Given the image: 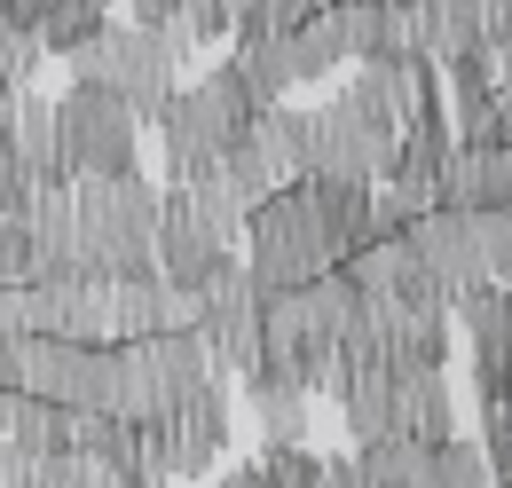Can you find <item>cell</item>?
Returning a JSON list of instances; mask_svg holds the SVG:
<instances>
[{
	"label": "cell",
	"instance_id": "obj_1",
	"mask_svg": "<svg viewBox=\"0 0 512 488\" xmlns=\"http://www.w3.org/2000/svg\"><path fill=\"white\" fill-rule=\"evenodd\" d=\"M158 197L142 166L111 174V182H71V229H79V276L127 284V276H158L150 268V237H158Z\"/></svg>",
	"mask_w": 512,
	"mask_h": 488
},
{
	"label": "cell",
	"instance_id": "obj_2",
	"mask_svg": "<svg viewBox=\"0 0 512 488\" xmlns=\"http://www.w3.org/2000/svg\"><path fill=\"white\" fill-rule=\"evenodd\" d=\"M245 119H253V87H245L237 63L205 71L197 87H174L166 111H158V134H166V182H174V189L205 182V174L221 166V150L245 134Z\"/></svg>",
	"mask_w": 512,
	"mask_h": 488
},
{
	"label": "cell",
	"instance_id": "obj_3",
	"mask_svg": "<svg viewBox=\"0 0 512 488\" xmlns=\"http://www.w3.org/2000/svg\"><path fill=\"white\" fill-rule=\"evenodd\" d=\"M245 237H253L245 276H253L260 300H276V292H308L316 276L339 268V252H331V237H323V213H316V197H308V182L260 197L253 213H245Z\"/></svg>",
	"mask_w": 512,
	"mask_h": 488
},
{
	"label": "cell",
	"instance_id": "obj_4",
	"mask_svg": "<svg viewBox=\"0 0 512 488\" xmlns=\"http://www.w3.org/2000/svg\"><path fill=\"white\" fill-rule=\"evenodd\" d=\"M64 63H71V87L119 95L134 126H158L166 95H174V79H182V63L166 56V40H158L150 24H103V32H95L87 48H71Z\"/></svg>",
	"mask_w": 512,
	"mask_h": 488
},
{
	"label": "cell",
	"instance_id": "obj_5",
	"mask_svg": "<svg viewBox=\"0 0 512 488\" xmlns=\"http://www.w3.org/2000/svg\"><path fill=\"white\" fill-rule=\"evenodd\" d=\"M142 441V473L166 488V481H213L221 449H229V378H205L190 402H174L166 418L134 426Z\"/></svg>",
	"mask_w": 512,
	"mask_h": 488
},
{
	"label": "cell",
	"instance_id": "obj_6",
	"mask_svg": "<svg viewBox=\"0 0 512 488\" xmlns=\"http://www.w3.org/2000/svg\"><path fill=\"white\" fill-rule=\"evenodd\" d=\"M134 134L119 95H95V87H64L56 95V166L71 182H111V174H134Z\"/></svg>",
	"mask_w": 512,
	"mask_h": 488
},
{
	"label": "cell",
	"instance_id": "obj_7",
	"mask_svg": "<svg viewBox=\"0 0 512 488\" xmlns=\"http://www.w3.org/2000/svg\"><path fill=\"white\" fill-rule=\"evenodd\" d=\"M197 339H205V355H213V378H260V292L253 276H245V260H221L205 284H197Z\"/></svg>",
	"mask_w": 512,
	"mask_h": 488
},
{
	"label": "cell",
	"instance_id": "obj_8",
	"mask_svg": "<svg viewBox=\"0 0 512 488\" xmlns=\"http://www.w3.org/2000/svg\"><path fill=\"white\" fill-rule=\"evenodd\" d=\"M197 315H205V300H197V292L166 284V276H127V284H111V347H127V339H174V331H197Z\"/></svg>",
	"mask_w": 512,
	"mask_h": 488
},
{
	"label": "cell",
	"instance_id": "obj_9",
	"mask_svg": "<svg viewBox=\"0 0 512 488\" xmlns=\"http://www.w3.org/2000/svg\"><path fill=\"white\" fill-rule=\"evenodd\" d=\"M221 260H237V252H221V237H213V229H205V221L190 213V197H182V189H166V197H158V237H150V268H158L166 284L197 292V284H205V276H213Z\"/></svg>",
	"mask_w": 512,
	"mask_h": 488
},
{
	"label": "cell",
	"instance_id": "obj_10",
	"mask_svg": "<svg viewBox=\"0 0 512 488\" xmlns=\"http://www.w3.org/2000/svg\"><path fill=\"white\" fill-rule=\"evenodd\" d=\"M434 205L442 213H512V150H457L449 142Z\"/></svg>",
	"mask_w": 512,
	"mask_h": 488
},
{
	"label": "cell",
	"instance_id": "obj_11",
	"mask_svg": "<svg viewBox=\"0 0 512 488\" xmlns=\"http://www.w3.org/2000/svg\"><path fill=\"white\" fill-rule=\"evenodd\" d=\"M394 433H402V441H418V449L457 441V402H449V378H442V370L394 378Z\"/></svg>",
	"mask_w": 512,
	"mask_h": 488
},
{
	"label": "cell",
	"instance_id": "obj_12",
	"mask_svg": "<svg viewBox=\"0 0 512 488\" xmlns=\"http://www.w3.org/2000/svg\"><path fill=\"white\" fill-rule=\"evenodd\" d=\"M449 363V307H410L394 315L386 331V378H418V370H442Z\"/></svg>",
	"mask_w": 512,
	"mask_h": 488
},
{
	"label": "cell",
	"instance_id": "obj_13",
	"mask_svg": "<svg viewBox=\"0 0 512 488\" xmlns=\"http://www.w3.org/2000/svg\"><path fill=\"white\" fill-rule=\"evenodd\" d=\"M276 56H284V79H292V87H316V79H331V71L347 63L339 8H323V16H308L300 32H284V40H276Z\"/></svg>",
	"mask_w": 512,
	"mask_h": 488
},
{
	"label": "cell",
	"instance_id": "obj_14",
	"mask_svg": "<svg viewBox=\"0 0 512 488\" xmlns=\"http://www.w3.org/2000/svg\"><path fill=\"white\" fill-rule=\"evenodd\" d=\"M308 197H316L323 237H331V252H339V260H347V252H363V244H379V221H371V182H308Z\"/></svg>",
	"mask_w": 512,
	"mask_h": 488
},
{
	"label": "cell",
	"instance_id": "obj_15",
	"mask_svg": "<svg viewBox=\"0 0 512 488\" xmlns=\"http://www.w3.org/2000/svg\"><path fill=\"white\" fill-rule=\"evenodd\" d=\"M245 402H253L260 449H308V394H292L276 378H245Z\"/></svg>",
	"mask_w": 512,
	"mask_h": 488
},
{
	"label": "cell",
	"instance_id": "obj_16",
	"mask_svg": "<svg viewBox=\"0 0 512 488\" xmlns=\"http://www.w3.org/2000/svg\"><path fill=\"white\" fill-rule=\"evenodd\" d=\"M339 410H347L355 449H363V441H386V433H394V378H386V370H355V378L339 386Z\"/></svg>",
	"mask_w": 512,
	"mask_h": 488
},
{
	"label": "cell",
	"instance_id": "obj_17",
	"mask_svg": "<svg viewBox=\"0 0 512 488\" xmlns=\"http://www.w3.org/2000/svg\"><path fill=\"white\" fill-rule=\"evenodd\" d=\"M8 457H32V465H48V457H71V410H56V402H16Z\"/></svg>",
	"mask_w": 512,
	"mask_h": 488
},
{
	"label": "cell",
	"instance_id": "obj_18",
	"mask_svg": "<svg viewBox=\"0 0 512 488\" xmlns=\"http://www.w3.org/2000/svg\"><path fill=\"white\" fill-rule=\"evenodd\" d=\"M0 488H119L103 465H87V457H48V465H32V457H8L0 449Z\"/></svg>",
	"mask_w": 512,
	"mask_h": 488
},
{
	"label": "cell",
	"instance_id": "obj_19",
	"mask_svg": "<svg viewBox=\"0 0 512 488\" xmlns=\"http://www.w3.org/2000/svg\"><path fill=\"white\" fill-rule=\"evenodd\" d=\"M355 465H363V481H371V488H426V449H418V441H402V433L363 441V449H355Z\"/></svg>",
	"mask_w": 512,
	"mask_h": 488
},
{
	"label": "cell",
	"instance_id": "obj_20",
	"mask_svg": "<svg viewBox=\"0 0 512 488\" xmlns=\"http://www.w3.org/2000/svg\"><path fill=\"white\" fill-rule=\"evenodd\" d=\"M426 488H497L489 473V457H481V441H442V449H426Z\"/></svg>",
	"mask_w": 512,
	"mask_h": 488
},
{
	"label": "cell",
	"instance_id": "obj_21",
	"mask_svg": "<svg viewBox=\"0 0 512 488\" xmlns=\"http://www.w3.org/2000/svg\"><path fill=\"white\" fill-rule=\"evenodd\" d=\"M103 32V0H56L48 16H40V56H71V48H87Z\"/></svg>",
	"mask_w": 512,
	"mask_h": 488
},
{
	"label": "cell",
	"instance_id": "obj_22",
	"mask_svg": "<svg viewBox=\"0 0 512 488\" xmlns=\"http://www.w3.org/2000/svg\"><path fill=\"white\" fill-rule=\"evenodd\" d=\"M32 63H40V32H32V24H8V16H0V95H24Z\"/></svg>",
	"mask_w": 512,
	"mask_h": 488
},
{
	"label": "cell",
	"instance_id": "obj_23",
	"mask_svg": "<svg viewBox=\"0 0 512 488\" xmlns=\"http://www.w3.org/2000/svg\"><path fill=\"white\" fill-rule=\"evenodd\" d=\"M32 197H40V189H32L24 158H16V150H8V134H0V221H8V229H24V221H32Z\"/></svg>",
	"mask_w": 512,
	"mask_h": 488
},
{
	"label": "cell",
	"instance_id": "obj_24",
	"mask_svg": "<svg viewBox=\"0 0 512 488\" xmlns=\"http://www.w3.org/2000/svg\"><path fill=\"white\" fill-rule=\"evenodd\" d=\"M316 449H260V488H316Z\"/></svg>",
	"mask_w": 512,
	"mask_h": 488
},
{
	"label": "cell",
	"instance_id": "obj_25",
	"mask_svg": "<svg viewBox=\"0 0 512 488\" xmlns=\"http://www.w3.org/2000/svg\"><path fill=\"white\" fill-rule=\"evenodd\" d=\"M24 284H32V244H24V229L0 221V292H24Z\"/></svg>",
	"mask_w": 512,
	"mask_h": 488
},
{
	"label": "cell",
	"instance_id": "obj_26",
	"mask_svg": "<svg viewBox=\"0 0 512 488\" xmlns=\"http://www.w3.org/2000/svg\"><path fill=\"white\" fill-rule=\"evenodd\" d=\"M489 126H497V150H512V79L489 87Z\"/></svg>",
	"mask_w": 512,
	"mask_h": 488
},
{
	"label": "cell",
	"instance_id": "obj_27",
	"mask_svg": "<svg viewBox=\"0 0 512 488\" xmlns=\"http://www.w3.org/2000/svg\"><path fill=\"white\" fill-rule=\"evenodd\" d=\"M316 488H371V481H363V465H355V457H323Z\"/></svg>",
	"mask_w": 512,
	"mask_h": 488
},
{
	"label": "cell",
	"instance_id": "obj_28",
	"mask_svg": "<svg viewBox=\"0 0 512 488\" xmlns=\"http://www.w3.org/2000/svg\"><path fill=\"white\" fill-rule=\"evenodd\" d=\"M127 8H134V24H150V32H158V24H166L182 0H127Z\"/></svg>",
	"mask_w": 512,
	"mask_h": 488
},
{
	"label": "cell",
	"instance_id": "obj_29",
	"mask_svg": "<svg viewBox=\"0 0 512 488\" xmlns=\"http://www.w3.org/2000/svg\"><path fill=\"white\" fill-rule=\"evenodd\" d=\"M489 63H497V79H512V24L489 32Z\"/></svg>",
	"mask_w": 512,
	"mask_h": 488
},
{
	"label": "cell",
	"instance_id": "obj_30",
	"mask_svg": "<svg viewBox=\"0 0 512 488\" xmlns=\"http://www.w3.org/2000/svg\"><path fill=\"white\" fill-rule=\"evenodd\" d=\"M205 488H260V465H229V473H213Z\"/></svg>",
	"mask_w": 512,
	"mask_h": 488
},
{
	"label": "cell",
	"instance_id": "obj_31",
	"mask_svg": "<svg viewBox=\"0 0 512 488\" xmlns=\"http://www.w3.org/2000/svg\"><path fill=\"white\" fill-rule=\"evenodd\" d=\"M473 8H481V24H489V32H497V24H512V0H473Z\"/></svg>",
	"mask_w": 512,
	"mask_h": 488
},
{
	"label": "cell",
	"instance_id": "obj_32",
	"mask_svg": "<svg viewBox=\"0 0 512 488\" xmlns=\"http://www.w3.org/2000/svg\"><path fill=\"white\" fill-rule=\"evenodd\" d=\"M16 402H24V394H8V386H0V441H8V426H16Z\"/></svg>",
	"mask_w": 512,
	"mask_h": 488
},
{
	"label": "cell",
	"instance_id": "obj_33",
	"mask_svg": "<svg viewBox=\"0 0 512 488\" xmlns=\"http://www.w3.org/2000/svg\"><path fill=\"white\" fill-rule=\"evenodd\" d=\"M339 8H418V0H339Z\"/></svg>",
	"mask_w": 512,
	"mask_h": 488
},
{
	"label": "cell",
	"instance_id": "obj_34",
	"mask_svg": "<svg viewBox=\"0 0 512 488\" xmlns=\"http://www.w3.org/2000/svg\"><path fill=\"white\" fill-rule=\"evenodd\" d=\"M308 8H316V16H323V8H339V0H308Z\"/></svg>",
	"mask_w": 512,
	"mask_h": 488
},
{
	"label": "cell",
	"instance_id": "obj_35",
	"mask_svg": "<svg viewBox=\"0 0 512 488\" xmlns=\"http://www.w3.org/2000/svg\"><path fill=\"white\" fill-rule=\"evenodd\" d=\"M505 347H512V307H505Z\"/></svg>",
	"mask_w": 512,
	"mask_h": 488
},
{
	"label": "cell",
	"instance_id": "obj_36",
	"mask_svg": "<svg viewBox=\"0 0 512 488\" xmlns=\"http://www.w3.org/2000/svg\"><path fill=\"white\" fill-rule=\"evenodd\" d=\"M505 418H512V394H505Z\"/></svg>",
	"mask_w": 512,
	"mask_h": 488
},
{
	"label": "cell",
	"instance_id": "obj_37",
	"mask_svg": "<svg viewBox=\"0 0 512 488\" xmlns=\"http://www.w3.org/2000/svg\"><path fill=\"white\" fill-rule=\"evenodd\" d=\"M497 488H512V481H497Z\"/></svg>",
	"mask_w": 512,
	"mask_h": 488
},
{
	"label": "cell",
	"instance_id": "obj_38",
	"mask_svg": "<svg viewBox=\"0 0 512 488\" xmlns=\"http://www.w3.org/2000/svg\"><path fill=\"white\" fill-rule=\"evenodd\" d=\"M103 8H111V0H103Z\"/></svg>",
	"mask_w": 512,
	"mask_h": 488
}]
</instances>
